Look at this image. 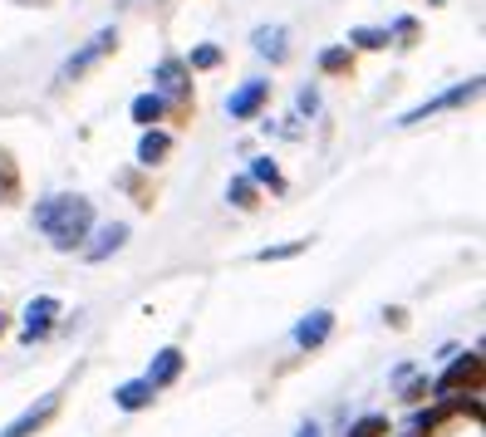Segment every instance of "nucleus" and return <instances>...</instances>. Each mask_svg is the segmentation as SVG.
<instances>
[{"label": "nucleus", "mask_w": 486, "mask_h": 437, "mask_svg": "<svg viewBox=\"0 0 486 437\" xmlns=\"http://www.w3.org/2000/svg\"><path fill=\"white\" fill-rule=\"evenodd\" d=\"M35 226L49 236L55 251H74L94 226V206H89V197H45L35 206Z\"/></svg>", "instance_id": "1"}, {"label": "nucleus", "mask_w": 486, "mask_h": 437, "mask_svg": "<svg viewBox=\"0 0 486 437\" xmlns=\"http://www.w3.org/2000/svg\"><path fill=\"white\" fill-rule=\"evenodd\" d=\"M113 49H118V30H99L94 39H84V45L74 49V55L59 65V84H74V79H84L89 69L99 65V59H108Z\"/></svg>", "instance_id": "2"}, {"label": "nucleus", "mask_w": 486, "mask_h": 437, "mask_svg": "<svg viewBox=\"0 0 486 437\" xmlns=\"http://www.w3.org/2000/svg\"><path fill=\"white\" fill-rule=\"evenodd\" d=\"M477 393L482 389V354H457V359L447 363V373L438 379V393L442 398H452V393Z\"/></svg>", "instance_id": "3"}, {"label": "nucleus", "mask_w": 486, "mask_h": 437, "mask_svg": "<svg viewBox=\"0 0 486 437\" xmlns=\"http://www.w3.org/2000/svg\"><path fill=\"white\" fill-rule=\"evenodd\" d=\"M158 93H162V103L178 109V113L192 103V79H187V65H182V59H162L158 65Z\"/></svg>", "instance_id": "4"}, {"label": "nucleus", "mask_w": 486, "mask_h": 437, "mask_svg": "<svg viewBox=\"0 0 486 437\" xmlns=\"http://www.w3.org/2000/svg\"><path fill=\"white\" fill-rule=\"evenodd\" d=\"M482 93V79H467V84H457V89H447V93H438V99H428L422 109H412V113H403V128H412V123H428L432 113H442V109H462V103H472Z\"/></svg>", "instance_id": "5"}, {"label": "nucleus", "mask_w": 486, "mask_h": 437, "mask_svg": "<svg viewBox=\"0 0 486 437\" xmlns=\"http://www.w3.org/2000/svg\"><path fill=\"white\" fill-rule=\"evenodd\" d=\"M55 319H59V300H55V295H35V300L25 305V329H20V339H25V345L45 339L49 329H55Z\"/></svg>", "instance_id": "6"}, {"label": "nucleus", "mask_w": 486, "mask_h": 437, "mask_svg": "<svg viewBox=\"0 0 486 437\" xmlns=\"http://www.w3.org/2000/svg\"><path fill=\"white\" fill-rule=\"evenodd\" d=\"M265 99H271V79H246V84L226 99V113H231V118H256V113L265 109Z\"/></svg>", "instance_id": "7"}, {"label": "nucleus", "mask_w": 486, "mask_h": 437, "mask_svg": "<svg viewBox=\"0 0 486 437\" xmlns=\"http://www.w3.org/2000/svg\"><path fill=\"white\" fill-rule=\"evenodd\" d=\"M329 335H334V310H315V315H305L295 325V345L299 349H319Z\"/></svg>", "instance_id": "8"}, {"label": "nucleus", "mask_w": 486, "mask_h": 437, "mask_svg": "<svg viewBox=\"0 0 486 437\" xmlns=\"http://www.w3.org/2000/svg\"><path fill=\"white\" fill-rule=\"evenodd\" d=\"M55 408H59V393H49V398L45 403H39V408H30V413H20V418L15 423H10V428L5 433H0V437H35L39 428H45V423L49 418H55Z\"/></svg>", "instance_id": "9"}, {"label": "nucleus", "mask_w": 486, "mask_h": 437, "mask_svg": "<svg viewBox=\"0 0 486 437\" xmlns=\"http://www.w3.org/2000/svg\"><path fill=\"white\" fill-rule=\"evenodd\" d=\"M182 369H187V354H182V349H162L158 359H152V369H148V383H152V389H168V383L182 379Z\"/></svg>", "instance_id": "10"}, {"label": "nucleus", "mask_w": 486, "mask_h": 437, "mask_svg": "<svg viewBox=\"0 0 486 437\" xmlns=\"http://www.w3.org/2000/svg\"><path fill=\"white\" fill-rule=\"evenodd\" d=\"M123 241H128V226L108 222V226H99V241H84V256L89 261H108L113 251H123Z\"/></svg>", "instance_id": "11"}, {"label": "nucleus", "mask_w": 486, "mask_h": 437, "mask_svg": "<svg viewBox=\"0 0 486 437\" xmlns=\"http://www.w3.org/2000/svg\"><path fill=\"white\" fill-rule=\"evenodd\" d=\"M152 398H158V389H152L148 379H133V383H118V389H113V403H118L123 413L152 408Z\"/></svg>", "instance_id": "12"}, {"label": "nucleus", "mask_w": 486, "mask_h": 437, "mask_svg": "<svg viewBox=\"0 0 486 437\" xmlns=\"http://www.w3.org/2000/svg\"><path fill=\"white\" fill-rule=\"evenodd\" d=\"M256 55H265L271 65H285V55H291V45H285V30L281 25H261L256 30Z\"/></svg>", "instance_id": "13"}, {"label": "nucleus", "mask_w": 486, "mask_h": 437, "mask_svg": "<svg viewBox=\"0 0 486 437\" xmlns=\"http://www.w3.org/2000/svg\"><path fill=\"white\" fill-rule=\"evenodd\" d=\"M168 153H172V138L162 128H148L143 133V143H138V162L143 168H158V162H168Z\"/></svg>", "instance_id": "14"}, {"label": "nucleus", "mask_w": 486, "mask_h": 437, "mask_svg": "<svg viewBox=\"0 0 486 437\" xmlns=\"http://www.w3.org/2000/svg\"><path fill=\"white\" fill-rule=\"evenodd\" d=\"M158 118H168V103H162V93H138V99H133V123H143V128H158Z\"/></svg>", "instance_id": "15"}, {"label": "nucleus", "mask_w": 486, "mask_h": 437, "mask_svg": "<svg viewBox=\"0 0 486 437\" xmlns=\"http://www.w3.org/2000/svg\"><path fill=\"white\" fill-rule=\"evenodd\" d=\"M226 202L241 206V212H256V202H261V197H256V182H251V177H231V187H226Z\"/></svg>", "instance_id": "16"}, {"label": "nucleus", "mask_w": 486, "mask_h": 437, "mask_svg": "<svg viewBox=\"0 0 486 437\" xmlns=\"http://www.w3.org/2000/svg\"><path fill=\"white\" fill-rule=\"evenodd\" d=\"M319 69H325V74H349V69H354V49H344V45L325 49V55H319Z\"/></svg>", "instance_id": "17"}, {"label": "nucleus", "mask_w": 486, "mask_h": 437, "mask_svg": "<svg viewBox=\"0 0 486 437\" xmlns=\"http://www.w3.org/2000/svg\"><path fill=\"white\" fill-rule=\"evenodd\" d=\"M251 182H265L271 192H285V177H281V168H275V158H256L251 162Z\"/></svg>", "instance_id": "18"}, {"label": "nucleus", "mask_w": 486, "mask_h": 437, "mask_svg": "<svg viewBox=\"0 0 486 437\" xmlns=\"http://www.w3.org/2000/svg\"><path fill=\"white\" fill-rule=\"evenodd\" d=\"M305 246H309V236H299V241H285V246H265V251H256V261H265V266H271V261H291V256L305 251Z\"/></svg>", "instance_id": "19"}, {"label": "nucleus", "mask_w": 486, "mask_h": 437, "mask_svg": "<svg viewBox=\"0 0 486 437\" xmlns=\"http://www.w3.org/2000/svg\"><path fill=\"white\" fill-rule=\"evenodd\" d=\"M15 192H20V172H15V162L0 153V202H15Z\"/></svg>", "instance_id": "20"}, {"label": "nucleus", "mask_w": 486, "mask_h": 437, "mask_svg": "<svg viewBox=\"0 0 486 437\" xmlns=\"http://www.w3.org/2000/svg\"><path fill=\"white\" fill-rule=\"evenodd\" d=\"M452 413H457V403H442V408H432V413H422V418H418V433H422V437H428V433H438V428H442V423H447V418H452Z\"/></svg>", "instance_id": "21"}, {"label": "nucleus", "mask_w": 486, "mask_h": 437, "mask_svg": "<svg viewBox=\"0 0 486 437\" xmlns=\"http://www.w3.org/2000/svg\"><path fill=\"white\" fill-rule=\"evenodd\" d=\"M384 433H388V418H378V413H369V418H359L349 428V437H384Z\"/></svg>", "instance_id": "22"}, {"label": "nucleus", "mask_w": 486, "mask_h": 437, "mask_svg": "<svg viewBox=\"0 0 486 437\" xmlns=\"http://www.w3.org/2000/svg\"><path fill=\"white\" fill-rule=\"evenodd\" d=\"M216 65H221V49L216 45H196L192 59H187V69H216Z\"/></svg>", "instance_id": "23"}, {"label": "nucleus", "mask_w": 486, "mask_h": 437, "mask_svg": "<svg viewBox=\"0 0 486 437\" xmlns=\"http://www.w3.org/2000/svg\"><path fill=\"white\" fill-rule=\"evenodd\" d=\"M349 39H354L359 49H384L388 45V30H349Z\"/></svg>", "instance_id": "24"}, {"label": "nucleus", "mask_w": 486, "mask_h": 437, "mask_svg": "<svg viewBox=\"0 0 486 437\" xmlns=\"http://www.w3.org/2000/svg\"><path fill=\"white\" fill-rule=\"evenodd\" d=\"M388 39H398V45H412V39H418V20L403 15L398 25H393V35H388Z\"/></svg>", "instance_id": "25"}, {"label": "nucleus", "mask_w": 486, "mask_h": 437, "mask_svg": "<svg viewBox=\"0 0 486 437\" xmlns=\"http://www.w3.org/2000/svg\"><path fill=\"white\" fill-rule=\"evenodd\" d=\"M319 109V93L315 89H299V113H315Z\"/></svg>", "instance_id": "26"}, {"label": "nucleus", "mask_w": 486, "mask_h": 437, "mask_svg": "<svg viewBox=\"0 0 486 437\" xmlns=\"http://www.w3.org/2000/svg\"><path fill=\"white\" fill-rule=\"evenodd\" d=\"M422 393H428V379H412V383H408V393H403V398H412V403H418Z\"/></svg>", "instance_id": "27"}, {"label": "nucleus", "mask_w": 486, "mask_h": 437, "mask_svg": "<svg viewBox=\"0 0 486 437\" xmlns=\"http://www.w3.org/2000/svg\"><path fill=\"white\" fill-rule=\"evenodd\" d=\"M295 437H319V428H299Z\"/></svg>", "instance_id": "28"}, {"label": "nucleus", "mask_w": 486, "mask_h": 437, "mask_svg": "<svg viewBox=\"0 0 486 437\" xmlns=\"http://www.w3.org/2000/svg\"><path fill=\"white\" fill-rule=\"evenodd\" d=\"M15 5H49V0H15Z\"/></svg>", "instance_id": "29"}, {"label": "nucleus", "mask_w": 486, "mask_h": 437, "mask_svg": "<svg viewBox=\"0 0 486 437\" xmlns=\"http://www.w3.org/2000/svg\"><path fill=\"white\" fill-rule=\"evenodd\" d=\"M0 335H5V315H0Z\"/></svg>", "instance_id": "30"}]
</instances>
